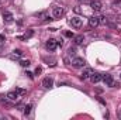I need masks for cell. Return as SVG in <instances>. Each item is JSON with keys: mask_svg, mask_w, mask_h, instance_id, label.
Wrapping results in <instances>:
<instances>
[{"mask_svg": "<svg viewBox=\"0 0 121 120\" xmlns=\"http://www.w3.org/2000/svg\"><path fill=\"white\" fill-rule=\"evenodd\" d=\"M85 65H86V61L83 58H80V57H76V58L72 60V66L73 68H83Z\"/></svg>", "mask_w": 121, "mask_h": 120, "instance_id": "2", "label": "cell"}, {"mask_svg": "<svg viewBox=\"0 0 121 120\" xmlns=\"http://www.w3.org/2000/svg\"><path fill=\"white\" fill-rule=\"evenodd\" d=\"M101 81H103V82H104V83H106L107 86H110V88H114V86L117 85V82L114 81V78H113V76H111L110 74H104V75H103V79H101Z\"/></svg>", "mask_w": 121, "mask_h": 120, "instance_id": "1", "label": "cell"}, {"mask_svg": "<svg viewBox=\"0 0 121 120\" xmlns=\"http://www.w3.org/2000/svg\"><path fill=\"white\" fill-rule=\"evenodd\" d=\"M63 14H65V11H63L62 7H54L52 9V17L54 18H60Z\"/></svg>", "mask_w": 121, "mask_h": 120, "instance_id": "5", "label": "cell"}, {"mask_svg": "<svg viewBox=\"0 0 121 120\" xmlns=\"http://www.w3.org/2000/svg\"><path fill=\"white\" fill-rule=\"evenodd\" d=\"M118 117H120V119H121V110H120V112H118Z\"/></svg>", "mask_w": 121, "mask_h": 120, "instance_id": "21", "label": "cell"}, {"mask_svg": "<svg viewBox=\"0 0 121 120\" xmlns=\"http://www.w3.org/2000/svg\"><path fill=\"white\" fill-rule=\"evenodd\" d=\"M90 9L93 11L99 13V11L101 10V3H100L99 0H93V1H90Z\"/></svg>", "mask_w": 121, "mask_h": 120, "instance_id": "6", "label": "cell"}, {"mask_svg": "<svg viewBox=\"0 0 121 120\" xmlns=\"http://www.w3.org/2000/svg\"><path fill=\"white\" fill-rule=\"evenodd\" d=\"M99 18H100V23H104V24L107 23V17H106V16H101V17H99Z\"/></svg>", "mask_w": 121, "mask_h": 120, "instance_id": "17", "label": "cell"}, {"mask_svg": "<svg viewBox=\"0 0 121 120\" xmlns=\"http://www.w3.org/2000/svg\"><path fill=\"white\" fill-rule=\"evenodd\" d=\"M18 96H20V95H18L16 90H11V92H9V93L6 95V97H7L10 102H16V100H18Z\"/></svg>", "mask_w": 121, "mask_h": 120, "instance_id": "8", "label": "cell"}, {"mask_svg": "<svg viewBox=\"0 0 121 120\" xmlns=\"http://www.w3.org/2000/svg\"><path fill=\"white\" fill-rule=\"evenodd\" d=\"M37 17H38V18H41V20H52V18L48 16V13H47V11H39V13L37 14Z\"/></svg>", "mask_w": 121, "mask_h": 120, "instance_id": "12", "label": "cell"}, {"mask_svg": "<svg viewBox=\"0 0 121 120\" xmlns=\"http://www.w3.org/2000/svg\"><path fill=\"white\" fill-rule=\"evenodd\" d=\"M83 41H85L83 35H76V37H75V44H76V45H82Z\"/></svg>", "mask_w": 121, "mask_h": 120, "instance_id": "14", "label": "cell"}, {"mask_svg": "<svg viewBox=\"0 0 121 120\" xmlns=\"http://www.w3.org/2000/svg\"><path fill=\"white\" fill-rule=\"evenodd\" d=\"M31 107H32L31 105H27V106H24V115H26V116H28V115H30Z\"/></svg>", "mask_w": 121, "mask_h": 120, "instance_id": "15", "label": "cell"}, {"mask_svg": "<svg viewBox=\"0 0 121 120\" xmlns=\"http://www.w3.org/2000/svg\"><path fill=\"white\" fill-rule=\"evenodd\" d=\"M65 35H66V37H73V32H70V31H66V32H65Z\"/></svg>", "mask_w": 121, "mask_h": 120, "instance_id": "19", "label": "cell"}, {"mask_svg": "<svg viewBox=\"0 0 121 120\" xmlns=\"http://www.w3.org/2000/svg\"><path fill=\"white\" fill-rule=\"evenodd\" d=\"M99 24H100V18H99V17H96V16H91L90 18H89V26H90L91 28H96Z\"/></svg>", "mask_w": 121, "mask_h": 120, "instance_id": "9", "label": "cell"}, {"mask_svg": "<svg viewBox=\"0 0 121 120\" xmlns=\"http://www.w3.org/2000/svg\"><path fill=\"white\" fill-rule=\"evenodd\" d=\"M91 74H93V69H91V68H86V69H83L80 78H82V79H87V78L91 76Z\"/></svg>", "mask_w": 121, "mask_h": 120, "instance_id": "11", "label": "cell"}, {"mask_svg": "<svg viewBox=\"0 0 121 120\" xmlns=\"http://www.w3.org/2000/svg\"><path fill=\"white\" fill-rule=\"evenodd\" d=\"M56 45H58V44H56V40H54V38H49V40L47 41V44H45L47 50H48V51H51V52H52V51H55Z\"/></svg>", "mask_w": 121, "mask_h": 120, "instance_id": "4", "label": "cell"}, {"mask_svg": "<svg viewBox=\"0 0 121 120\" xmlns=\"http://www.w3.org/2000/svg\"><path fill=\"white\" fill-rule=\"evenodd\" d=\"M52 85H54V79H52V78H49V76L44 78V81H42V86H44V88L49 89V88H52Z\"/></svg>", "mask_w": 121, "mask_h": 120, "instance_id": "10", "label": "cell"}, {"mask_svg": "<svg viewBox=\"0 0 121 120\" xmlns=\"http://www.w3.org/2000/svg\"><path fill=\"white\" fill-rule=\"evenodd\" d=\"M79 1H86V0H79Z\"/></svg>", "mask_w": 121, "mask_h": 120, "instance_id": "22", "label": "cell"}, {"mask_svg": "<svg viewBox=\"0 0 121 120\" xmlns=\"http://www.w3.org/2000/svg\"><path fill=\"white\" fill-rule=\"evenodd\" d=\"M3 18H4V21H7V23H10V21H13V14L10 13V11H4L3 13Z\"/></svg>", "mask_w": 121, "mask_h": 120, "instance_id": "13", "label": "cell"}, {"mask_svg": "<svg viewBox=\"0 0 121 120\" xmlns=\"http://www.w3.org/2000/svg\"><path fill=\"white\" fill-rule=\"evenodd\" d=\"M16 92H17L18 95H24V93H26V90L21 89V88H17V89H16Z\"/></svg>", "mask_w": 121, "mask_h": 120, "instance_id": "18", "label": "cell"}, {"mask_svg": "<svg viewBox=\"0 0 121 120\" xmlns=\"http://www.w3.org/2000/svg\"><path fill=\"white\" fill-rule=\"evenodd\" d=\"M20 64H21V66H30V61L27 60V61H21V62H20Z\"/></svg>", "mask_w": 121, "mask_h": 120, "instance_id": "16", "label": "cell"}, {"mask_svg": "<svg viewBox=\"0 0 121 120\" xmlns=\"http://www.w3.org/2000/svg\"><path fill=\"white\" fill-rule=\"evenodd\" d=\"M101 79H103V74H99V72H93L90 76V81L93 83H99Z\"/></svg>", "mask_w": 121, "mask_h": 120, "instance_id": "7", "label": "cell"}, {"mask_svg": "<svg viewBox=\"0 0 121 120\" xmlns=\"http://www.w3.org/2000/svg\"><path fill=\"white\" fill-rule=\"evenodd\" d=\"M27 75H28V78H31V79H32V78H34V75H32V74H31V72H27Z\"/></svg>", "mask_w": 121, "mask_h": 120, "instance_id": "20", "label": "cell"}, {"mask_svg": "<svg viewBox=\"0 0 121 120\" xmlns=\"http://www.w3.org/2000/svg\"><path fill=\"white\" fill-rule=\"evenodd\" d=\"M69 24H70L72 27H75V28H80V27H82V18H79V17H72V18L69 20Z\"/></svg>", "mask_w": 121, "mask_h": 120, "instance_id": "3", "label": "cell"}]
</instances>
